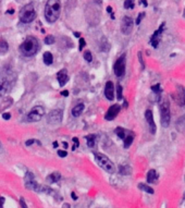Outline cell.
<instances>
[{"mask_svg": "<svg viewBox=\"0 0 185 208\" xmlns=\"http://www.w3.org/2000/svg\"><path fill=\"white\" fill-rule=\"evenodd\" d=\"M61 2L60 0H48L45 7V17L49 23H54L60 15Z\"/></svg>", "mask_w": 185, "mask_h": 208, "instance_id": "cell-1", "label": "cell"}, {"mask_svg": "<svg viewBox=\"0 0 185 208\" xmlns=\"http://www.w3.org/2000/svg\"><path fill=\"white\" fill-rule=\"evenodd\" d=\"M38 49H39V43L37 38L33 36H28L27 38H25V40L20 46V51L22 52V55L26 57L34 56L38 51Z\"/></svg>", "mask_w": 185, "mask_h": 208, "instance_id": "cell-2", "label": "cell"}, {"mask_svg": "<svg viewBox=\"0 0 185 208\" xmlns=\"http://www.w3.org/2000/svg\"><path fill=\"white\" fill-rule=\"evenodd\" d=\"M95 159L97 161V164L100 166V168H103V170H106L109 173H114L115 172V167L114 164L110 160V159L100 153H95Z\"/></svg>", "mask_w": 185, "mask_h": 208, "instance_id": "cell-3", "label": "cell"}, {"mask_svg": "<svg viewBox=\"0 0 185 208\" xmlns=\"http://www.w3.org/2000/svg\"><path fill=\"white\" fill-rule=\"evenodd\" d=\"M36 17V12L32 3H28L22 8L20 11V20L23 23H31Z\"/></svg>", "mask_w": 185, "mask_h": 208, "instance_id": "cell-4", "label": "cell"}, {"mask_svg": "<svg viewBox=\"0 0 185 208\" xmlns=\"http://www.w3.org/2000/svg\"><path fill=\"white\" fill-rule=\"evenodd\" d=\"M160 115H161V125L168 127L170 124L171 113H170V103L168 99H164L160 104Z\"/></svg>", "mask_w": 185, "mask_h": 208, "instance_id": "cell-5", "label": "cell"}, {"mask_svg": "<svg viewBox=\"0 0 185 208\" xmlns=\"http://www.w3.org/2000/svg\"><path fill=\"white\" fill-rule=\"evenodd\" d=\"M44 115H45V109H44V107H42V106H36V107H34V108L28 112L27 118H28V120L32 121V122H37V121H39L42 118H43Z\"/></svg>", "mask_w": 185, "mask_h": 208, "instance_id": "cell-6", "label": "cell"}, {"mask_svg": "<svg viewBox=\"0 0 185 208\" xmlns=\"http://www.w3.org/2000/svg\"><path fill=\"white\" fill-rule=\"evenodd\" d=\"M113 72L117 76H123L125 73V56H121L115 61L113 66Z\"/></svg>", "mask_w": 185, "mask_h": 208, "instance_id": "cell-7", "label": "cell"}, {"mask_svg": "<svg viewBox=\"0 0 185 208\" xmlns=\"http://www.w3.org/2000/svg\"><path fill=\"white\" fill-rule=\"evenodd\" d=\"M133 25H134V22H133L132 17H124L121 22V32L124 35H130L133 31Z\"/></svg>", "mask_w": 185, "mask_h": 208, "instance_id": "cell-8", "label": "cell"}, {"mask_svg": "<svg viewBox=\"0 0 185 208\" xmlns=\"http://www.w3.org/2000/svg\"><path fill=\"white\" fill-rule=\"evenodd\" d=\"M62 118H63V113H62L61 110H52L48 115V122L51 123V124H57V123H60L62 121Z\"/></svg>", "mask_w": 185, "mask_h": 208, "instance_id": "cell-9", "label": "cell"}, {"mask_svg": "<svg viewBox=\"0 0 185 208\" xmlns=\"http://www.w3.org/2000/svg\"><path fill=\"white\" fill-rule=\"evenodd\" d=\"M163 28H164V23H162L159 28H158L157 31L153 33L151 37H150V44L153 48H157L159 43H160V39H161V34H162V31H163Z\"/></svg>", "mask_w": 185, "mask_h": 208, "instance_id": "cell-10", "label": "cell"}, {"mask_svg": "<svg viewBox=\"0 0 185 208\" xmlns=\"http://www.w3.org/2000/svg\"><path fill=\"white\" fill-rule=\"evenodd\" d=\"M120 110H121L120 105H118V104L112 105V106H111V107L108 109V111H107V113H106V115H105V119H106V120H108V121L113 120L114 118L119 115Z\"/></svg>", "mask_w": 185, "mask_h": 208, "instance_id": "cell-11", "label": "cell"}, {"mask_svg": "<svg viewBox=\"0 0 185 208\" xmlns=\"http://www.w3.org/2000/svg\"><path fill=\"white\" fill-rule=\"evenodd\" d=\"M145 118H146V121L149 125V131L151 132V134H155L156 133V123L153 121V115H152V111L149 109L146 110L145 112Z\"/></svg>", "mask_w": 185, "mask_h": 208, "instance_id": "cell-12", "label": "cell"}, {"mask_svg": "<svg viewBox=\"0 0 185 208\" xmlns=\"http://www.w3.org/2000/svg\"><path fill=\"white\" fill-rule=\"evenodd\" d=\"M105 96L109 100H113L114 98V86L112 82H107L105 86Z\"/></svg>", "mask_w": 185, "mask_h": 208, "instance_id": "cell-13", "label": "cell"}, {"mask_svg": "<svg viewBox=\"0 0 185 208\" xmlns=\"http://www.w3.org/2000/svg\"><path fill=\"white\" fill-rule=\"evenodd\" d=\"M57 79H58V82H59V85L62 87V86H64L66 82L69 81V76H68V72L65 69L63 70H61V71L58 72V74H57Z\"/></svg>", "mask_w": 185, "mask_h": 208, "instance_id": "cell-14", "label": "cell"}, {"mask_svg": "<svg viewBox=\"0 0 185 208\" xmlns=\"http://www.w3.org/2000/svg\"><path fill=\"white\" fill-rule=\"evenodd\" d=\"M11 89V84L8 82V80H1L0 81V97L5 96L10 92Z\"/></svg>", "mask_w": 185, "mask_h": 208, "instance_id": "cell-15", "label": "cell"}, {"mask_svg": "<svg viewBox=\"0 0 185 208\" xmlns=\"http://www.w3.org/2000/svg\"><path fill=\"white\" fill-rule=\"evenodd\" d=\"M176 103L179 104V106H184L185 105V88L183 86H178Z\"/></svg>", "mask_w": 185, "mask_h": 208, "instance_id": "cell-16", "label": "cell"}, {"mask_svg": "<svg viewBox=\"0 0 185 208\" xmlns=\"http://www.w3.org/2000/svg\"><path fill=\"white\" fill-rule=\"evenodd\" d=\"M157 179H158V174L157 172H156V170L151 169L147 172V182L148 183H156Z\"/></svg>", "mask_w": 185, "mask_h": 208, "instance_id": "cell-17", "label": "cell"}, {"mask_svg": "<svg viewBox=\"0 0 185 208\" xmlns=\"http://www.w3.org/2000/svg\"><path fill=\"white\" fill-rule=\"evenodd\" d=\"M84 110V104H78L72 109V115L73 117H80Z\"/></svg>", "mask_w": 185, "mask_h": 208, "instance_id": "cell-18", "label": "cell"}, {"mask_svg": "<svg viewBox=\"0 0 185 208\" xmlns=\"http://www.w3.org/2000/svg\"><path fill=\"white\" fill-rule=\"evenodd\" d=\"M176 129L180 132H185V115H182L176 122Z\"/></svg>", "mask_w": 185, "mask_h": 208, "instance_id": "cell-19", "label": "cell"}, {"mask_svg": "<svg viewBox=\"0 0 185 208\" xmlns=\"http://www.w3.org/2000/svg\"><path fill=\"white\" fill-rule=\"evenodd\" d=\"M131 172H132V169H131L130 166L127 164H124V166H120L119 167V173L122 175H130Z\"/></svg>", "mask_w": 185, "mask_h": 208, "instance_id": "cell-20", "label": "cell"}, {"mask_svg": "<svg viewBox=\"0 0 185 208\" xmlns=\"http://www.w3.org/2000/svg\"><path fill=\"white\" fill-rule=\"evenodd\" d=\"M60 179H61V174H60L59 172H54V173L49 174V176L47 178V181H48L49 183H56Z\"/></svg>", "mask_w": 185, "mask_h": 208, "instance_id": "cell-21", "label": "cell"}, {"mask_svg": "<svg viewBox=\"0 0 185 208\" xmlns=\"http://www.w3.org/2000/svg\"><path fill=\"white\" fill-rule=\"evenodd\" d=\"M44 62H45V64H47V66H50L51 63H52V61H54V57L51 55V52H49V51H46L45 54H44Z\"/></svg>", "mask_w": 185, "mask_h": 208, "instance_id": "cell-22", "label": "cell"}, {"mask_svg": "<svg viewBox=\"0 0 185 208\" xmlns=\"http://www.w3.org/2000/svg\"><path fill=\"white\" fill-rule=\"evenodd\" d=\"M138 189H141V191L146 192L148 194H153V193H155V191H153L152 187H150V186L147 185V184H144V183H139V184H138Z\"/></svg>", "mask_w": 185, "mask_h": 208, "instance_id": "cell-23", "label": "cell"}, {"mask_svg": "<svg viewBox=\"0 0 185 208\" xmlns=\"http://www.w3.org/2000/svg\"><path fill=\"white\" fill-rule=\"evenodd\" d=\"M134 141V136H133V134H129V135H126L124 140H123V143H124V148H129L132 145V143Z\"/></svg>", "mask_w": 185, "mask_h": 208, "instance_id": "cell-24", "label": "cell"}, {"mask_svg": "<svg viewBox=\"0 0 185 208\" xmlns=\"http://www.w3.org/2000/svg\"><path fill=\"white\" fill-rule=\"evenodd\" d=\"M9 49V45L5 40H0V55L5 54Z\"/></svg>", "mask_w": 185, "mask_h": 208, "instance_id": "cell-25", "label": "cell"}, {"mask_svg": "<svg viewBox=\"0 0 185 208\" xmlns=\"http://www.w3.org/2000/svg\"><path fill=\"white\" fill-rule=\"evenodd\" d=\"M114 132H115V134H117V135H118V136H119L121 140H124L125 137H126V134H125V133H126V131H125L124 129L120 127V126H118V127L115 129V131H114Z\"/></svg>", "mask_w": 185, "mask_h": 208, "instance_id": "cell-26", "label": "cell"}, {"mask_svg": "<svg viewBox=\"0 0 185 208\" xmlns=\"http://www.w3.org/2000/svg\"><path fill=\"white\" fill-rule=\"evenodd\" d=\"M95 138H96V135H94V134H90V135L86 136L87 146L88 147H94L95 146Z\"/></svg>", "mask_w": 185, "mask_h": 208, "instance_id": "cell-27", "label": "cell"}, {"mask_svg": "<svg viewBox=\"0 0 185 208\" xmlns=\"http://www.w3.org/2000/svg\"><path fill=\"white\" fill-rule=\"evenodd\" d=\"M84 59H85L87 62H92V52H90L89 50H86V51L84 52Z\"/></svg>", "mask_w": 185, "mask_h": 208, "instance_id": "cell-28", "label": "cell"}, {"mask_svg": "<svg viewBox=\"0 0 185 208\" xmlns=\"http://www.w3.org/2000/svg\"><path fill=\"white\" fill-rule=\"evenodd\" d=\"M124 8L125 9H133L134 8V0H125Z\"/></svg>", "mask_w": 185, "mask_h": 208, "instance_id": "cell-29", "label": "cell"}, {"mask_svg": "<svg viewBox=\"0 0 185 208\" xmlns=\"http://www.w3.org/2000/svg\"><path fill=\"white\" fill-rule=\"evenodd\" d=\"M45 44H47V45H51V44H54V37L52 36V35H48V36H46L45 37Z\"/></svg>", "mask_w": 185, "mask_h": 208, "instance_id": "cell-30", "label": "cell"}, {"mask_svg": "<svg viewBox=\"0 0 185 208\" xmlns=\"http://www.w3.org/2000/svg\"><path fill=\"white\" fill-rule=\"evenodd\" d=\"M117 94H118V99L119 100H121V99L123 98V95H122V86L120 84L117 86Z\"/></svg>", "mask_w": 185, "mask_h": 208, "instance_id": "cell-31", "label": "cell"}, {"mask_svg": "<svg viewBox=\"0 0 185 208\" xmlns=\"http://www.w3.org/2000/svg\"><path fill=\"white\" fill-rule=\"evenodd\" d=\"M29 181H34V175L31 172H27L25 175V182H29Z\"/></svg>", "mask_w": 185, "mask_h": 208, "instance_id": "cell-32", "label": "cell"}, {"mask_svg": "<svg viewBox=\"0 0 185 208\" xmlns=\"http://www.w3.org/2000/svg\"><path fill=\"white\" fill-rule=\"evenodd\" d=\"M85 45H86V42H85V39L84 38H80V45H78V49L82 50L84 47H85Z\"/></svg>", "mask_w": 185, "mask_h": 208, "instance_id": "cell-33", "label": "cell"}, {"mask_svg": "<svg viewBox=\"0 0 185 208\" xmlns=\"http://www.w3.org/2000/svg\"><path fill=\"white\" fill-rule=\"evenodd\" d=\"M12 104V99H9V101H8V103H7V101H3V103H2V104L1 105H3V106H2V108H1V109H0V111H2V110H3V108H8V107H10V105Z\"/></svg>", "mask_w": 185, "mask_h": 208, "instance_id": "cell-34", "label": "cell"}, {"mask_svg": "<svg viewBox=\"0 0 185 208\" xmlns=\"http://www.w3.org/2000/svg\"><path fill=\"white\" fill-rule=\"evenodd\" d=\"M145 17V12H141V13L138 14V17H137V19H136V24H137V25L141 23V21L143 20V17Z\"/></svg>", "mask_w": 185, "mask_h": 208, "instance_id": "cell-35", "label": "cell"}, {"mask_svg": "<svg viewBox=\"0 0 185 208\" xmlns=\"http://www.w3.org/2000/svg\"><path fill=\"white\" fill-rule=\"evenodd\" d=\"M151 91L152 92H155V93H160V92H161L160 85H159V84H158V85H153L151 87Z\"/></svg>", "mask_w": 185, "mask_h": 208, "instance_id": "cell-36", "label": "cell"}, {"mask_svg": "<svg viewBox=\"0 0 185 208\" xmlns=\"http://www.w3.org/2000/svg\"><path fill=\"white\" fill-rule=\"evenodd\" d=\"M73 142L75 143V144H74V146L72 147V149H73V150H75L76 148L78 147V146H80V142H78V140H77L76 137H74V138H73Z\"/></svg>", "mask_w": 185, "mask_h": 208, "instance_id": "cell-37", "label": "cell"}, {"mask_svg": "<svg viewBox=\"0 0 185 208\" xmlns=\"http://www.w3.org/2000/svg\"><path fill=\"white\" fill-rule=\"evenodd\" d=\"M58 155H59L60 157H62V158H64V157H66L68 156V153L65 152V150H58Z\"/></svg>", "mask_w": 185, "mask_h": 208, "instance_id": "cell-38", "label": "cell"}, {"mask_svg": "<svg viewBox=\"0 0 185 208\" xmlns=\"http://www.w3.org/2000/svg\"><path fill=\"white\" fill-rule=\"evenodd\" d=\"M138 59H139V62L141 63V69H144V68H145V64H144V61H143V57H141V52H138Z\"/></svg>", "mask_w": 185, "mask_h": 208, "instance_id": "cell-39", "label": "cell"}, {"mask_svg": "<svg viewBox=\"0 0 185 208\" xmlns=\"http://www.w3.org/2000/svg\"><path fill=\"white\" fill-rule=\"evenodd\" d=\"M20 204H21L22 208H27V205L25 204V201H24V198H20Z\"/></svg>", "mask_w": 185, "mask_h": 208, "instance_id": "cell-40", "label": "cell"}, {"mask_svg": "<svg viewBox=\"0 0 185 208\" xmlns=\"http://www.w3.org/2000/svg\"><path fill=\"white\" fill-rule=\"evenodd\" d=\"M2 118H3L5 120H9V119L11 118V115H10V113L5 112V113H3V115H2Z\"/></svg>", "mask_w": 185, "mask_h": 208, "instance_id": "cell-41", "label": "cell"}, {"mask_svg": "<svg viewBox=\"0 0 185 208\" xmlns=\"http://www.w3.org/2000/svg\"><path fill=\"white\" fill-rule=\"evenodd\" d=\"M35 142V140H28V141H26V142H25V145H26V146H29V145H32L33 143Z\"/></svg>", "mask_w": 185, "mask_h": 208, "instance_id": "cell-42", "label": "cell"}, {"mask_svg": "<svg viewBox=\"0 0 185 208\" xmlns=\"http://www.w3.org/2000/svg\"><path fill=\"white\" fill-rule=\"evenodd\" d=\"M3 203H5V198L0 197V208H3Z\"/></svg>", "mask_w": 185, "mask_h": 208, "instance_id": "cell-43", "label": "cell"}, {"mask_svg": "<svg viewBox=\"0 0 185 208\" xmlns=\"http://www.w3.org/2000/svg\"><path fill=\"white\" fill-rule=\"evenodd\" d=\"M61 95L64 96V97H66V96H69V92H68V91H62V92H61Z\"/></svg>", "mask_w": 185, "mask_h": 208, "instance_id": "cell-44", "label": "cell"}, {"mask_svg": "<svg viewBox=\"0 0 185 208\" xmlns=\"http://www.w3.org/2000/svg\"><path fill=\"white\" fill-rule=\"evenodd\" d=\"M143 5L144 7H147V1L146 0H139V5Z\"/></svg>", "mask_w": 185, "mask_h": 208, "instance_id": "cell-45", "label": "cell"}, {"mask_svg": "<svg viewBox=\"0 0 185 208\" xmlns=\"http://www.w3.org/2000/svg\"><path fill=\"white\" fill-rule=\"evenodd\" d=\"M71 195H72V198H73L74 201H76V199H77V197H76V195L74 194V192H72V193H71Z\"/></svg>", "mask_w": 185, "mask_h": 208, "instance_id": "cell-46", "label": "cell"}, {"mask_svg": "<svg viewBox=\"0 0 185 208\" xmlns=\"http://www.w3.org/2000/svg\"><path fill=\"white\" fill-rule=\"evenodd\" d=\"M62 208H70V205H69V204H63V205H62Z\"/></svg>", "mask_w": 185, "mask_h": 208, "instance_id": "cell-47", "label": "cell"}, {"mask_svg": "<svg viewBox=\"0 0 185 208\" xmlns=\"http://www.w3.org/2000/svg\"><path fill=\"white\" fill-rule=\"evenodd\" d=\"M74 35H75V37H78V38H81V37H80V36H81V34H80V33L75 32V33H74Z\"/></svg>", "mask_w": 185, "mask_h": 208, "instance_id": "cell-48", "label": "cell"}, {"mask_svg": "<svg viewBox=\"0 0 185 208\" xmlns=\"http://www.w3.org/2000/svg\"><path fill=\"white\" fill-rule=\"evenodd\" d=\"M107 11L111 13V12H112V8H111V7H108V8H107Z\"/></svg>", "mask_w": 185, "mask_h": 208, "instance_id": "cell-49", "label": "cell"}, {"mask_svg": "<svg viewBox=\"0 0 185 208\" xmlns=\"http://www.w3.org/2000/svg\"><path fill=\"white\" fill-rule=\"evenodd\" d=\"M63 146H64V148H68V143L63 142Z\"/></svg>", "mask_w": 185, "mask_h": 208, "instance_id": "cell-50", "label": "cell"}, {"mask_svg": "<svg viewBox=\"0 0 185 208\" xmlns=\"http://www.w3.org/2000/svg\"><path fill=\"white\" fill-rule=\"evenodd\" d=\"M54 147H58V143H57V142L54 143Z\"/></svg>", "mask_w": 185, "mask_h": 208, "instance_id": "cell-51", "label": "cell"}, {"mask_svg": "<svg viewBox=\"0 0 185 208\" xmlns=\"http://www.w3.org/2000/svg\"><path fill=\"white\" fill-rule=\"evenodd\" d=\"M183 198H184V199H185V193H184V195H183Z\"/></svg>", "mask_w": 185, "mask_h": 208, "instance_id": "cell-52", "label": "cell"}, {"mask_svg": "<svg viewBox=\"0 0 185 208\" xmlns=\"http://www.w3.org/2000/svg\"><path fill=\"white\" fill-rule=\"evenodd\" d=\"M0 148H1V144H0Z\"/></svg>", "mask_w": 185, "mask_h": 208, "instance_id": "cell-53", "label": "cell"}]
</instances>
